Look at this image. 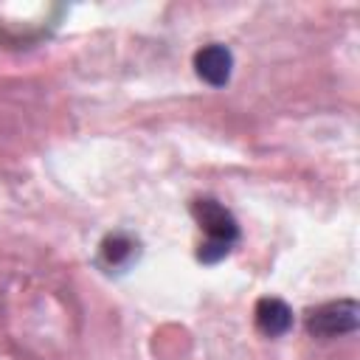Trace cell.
Instances as JSON below:
<instances>
[{
    "instance_id": "3957f363",
    "label": "cell",
    "mask_w": 360,
    "mask_h": 360,
    "mask_svg": "<svg viewBox=\"0 0 360 360\" xmlns=\"http://www.w3.org/2000/svg\"><path fill=\"white\" fill-rule=\"evenodd\" d=\"M194 70H197V76H200L205 84L222 87V84H228V79H231L233 53H231L225 45L211 42V45H205V48H200V51L194 53Z\"/></svg>"
},
{
    "instance_id": "277c9868",
    "label": "cell",
    "mask_w": 360,
    "mask_h": 360,
    "mask_svg": "<svg viewBox=\"0 0 360 360\" xmlns=\"http://www.w3.org/2000/svg\"><path fill=\"white\" fill-rule=\"evenodd\" d=\"M253 315H256L259 332L267 335V338H281L292 326V309L281 298H270V295L267 298H259Z\"/></svg>"
},
{
    "instance_id": "5b68a950",
    "label": "cell",
    "mask_w": 360,
    "mask_h": 360,
    "mask_svg": "<svg viewBox=\"0 0 360 360\" xmlns=\"http://www.w3.org/2000/svg\"><path fill=\"white\" fill-rule=\"evenodd\" d=\"M135 256H138V242L129 239L127 233H110V236H104V242H101V264L104 267L121 270Z\"/></svg>"
},
{
    "instance_id": "6da1fadb",
    "label": "cell",
    "mask_w": 360,
    "mask_h": 360,
    "mask_svg": "<svg viewBox=\"0 0 360 360\" xmlns=\"http://www.w3.org/2000/svg\"><path fill=\"white\" fill-rule=\"evenodd\" d=\"M360 326V304L354 298L326 301L307 315V332L312 338H340Z\"/></svg>"
},
{
    "instance_id": "8992f818",
    "label": "cell",
    "mask_w": 360,
    "mask_h": 360,
    "mask_svg": "<svg viewBox=\"0 0 360 360\" xmlns=\"http://www.w3.org/2000/svg\"><path fill=\"white\" fill-rule=\"evenodd\" d=\"M231 248H233V245H225V242H217V239H205V242H200V248H197V259H200L202 264H217L219 259H225V256L231 253Z\"/></svg>"
},
{
    "instance_id": "7a4b0ae2",
    "label": "cell",
    "mask_w": 360,
    "mask_h": 360,
    "mask_svg": "<svg viewBox=\"0 0 360 360\" xmlns=\"http://www.w3.org/2000/svg\"><path fill=\"white\" fill-rule=\"evenodd\" d=\"M191 217L197 219V225L208 233V239H217V242H225V245H233L239 239V225H236V217L217 200L211 197H200L191 202Z\"/></svg>"
}]
</instances>
